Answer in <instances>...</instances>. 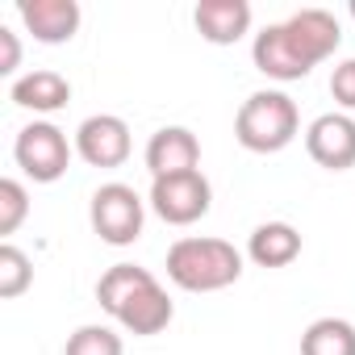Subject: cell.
Returning a JSON list of instances; mask_svg holds the SVG:
<instances>
[{
	"label": "cell",
	"instance_id": "cell-5",
	"mask_svg": "<svg viewBox=\"0 0 355 355\" xmlns=\"http://www.w3.org/2000/svg\"><path fill=\"white\" fill-rule=\"evenodd\" d=\"M146 209H150V205H146L130 184L109 180V184H101V189L92 193V201H88V222H92V230H96L101 243H109V247H134V243L142 239Z\"/></svg>",
	"mask_w": 355,
	"mask_h": 355
},
{
	"label": "cell",
	"instance_id": "cell-21",
	"mask_svg": "<svg viewBox=\"0 0 355 355\" xmlns=\"http://www.w3.org/2000/svg\"><path fill=\"white\" fill-rule=\"evenodd\" d=\"M347 13H351V21H355V0H351V9H347Z\"/></svg>",
	"mask_w": 355,
	"mask_h": 355
},
{
	"label": "cell",
	"instance_id": "cell-19",
	"mask_svg": "<svg viewBox=\"0 0 355 355\" xmlns=\"http://www.w3.org/2000/svg\"><path fill=\"white\" fill-rule=\"evenodd\" d=\"M330 96H334L338 113H355V59H343L330 71Z\"/></svg>",
	"mask_w": 355,
	"mask_h": 355
},
{
	"label": "cell",
	"instance_id": "cell-3",
	"mask_svg": "<svg viewBox=\"0 0 355 355\" xmlns=\"http://www.w3.org/2000/svg\"><path fill=\"white\" fill-rule=\"evenodd\" d=\"M167 280L184 293H222L243 276V251L226 239L189 234L167 247Z\"/></svg>",
	"mask_w": 355,
	"mask_h": 355
},
{
	"label": "cell",
	"instance_id": "cell-4",
	"mask_svg": "<svg viewBox=\"0 0 355 355\" xmlns=\"http://www.w3.org/2000/svg\"><path fill=\"white\" fill-rule=\"evenodd\" d=\"M301 134V113L297 101L280 88H259L243 101L234 117V138L251 155H276Z\"/></svg>",
	"mask_w": 355,
	"mask_h": 355
},
{
	"label": "cell",
	"instance_id": "cell-8",
	"mask_svg": "<svg viewBox=\"0 0 355 355\" xmlns=\"http://www.w3.org/2000/svg\"><path fill=\"white\" fill-rule=\"evenodd\" d=\"M130 150H134V138H130V125L117 113H92L76 130V155L88 167L113 171L130 159Z\"/></svg>",
	"mask_w": 355,
	"mask_h": 355
},
{
	"label": "cell",
	"instance_id": "cell-14",
	"mask_svg": "<svg viewBox=\"0 0 355 355\" xmlns=\"http://www.w3.org/2000/svg\"><path fill=\"white\" fill-rule=\"evenodd\" d=\"M301 255V234L288 222H259L247 239V259L255 268H288Z\"/></svg>",
	"mask_w": 355,
	"mask_h": 355
},
{
	"label": "cell",
	"instance_id": "cell-18",
	"mask_svg": "<svg viewBox=\"0 0 355 355\" xmlns=\"http://www.w3.org/2000/svg\"><path fill=\"white\" fill-rule=\"evenodd\" d=\"M26 218H30V193L21 180L5 175L0 180V234H17Z\"/></svg>",
	"mask_w": 355,
	"mask_h": 355
},
{
	"label": "cell",
	"instance_id": "cell-1",
	"mask_svg": "<svg viewBox=\"0 0 355 355\" xmlns=\"http://www.w3.org/2000/svg\"><path fill=\"white\" fill-rule=\"evenodd\" d=\"M343 42V26L330 9H297L288 21L263 26L251 42V63L276 84L305 80Z\"/></svg>",
	"mask_w": 355,
	"mask_h": 355
},
{
	"label": "cell",
	"instance_id": "cell-2",
	"mask_svg": "<svg viewBox=\"0 0 355 355\" xmlns=\"http://www.w3.org/2000/svg\"><path fill=\"white\" fill-rule=\"evenodd\" d=\"M96 301L134 338H150V334L167 330L171 318H175V305H171L167 288L155 280L150 268H138V263H113L96 280Z\"/></svg>",
	"mask_w": 355,
	"mask_h": 355
},
{
	"label": "cell",
	"instance_id": "cell-6",
	"mask_svg": "<svg viewBox=\"0 0 355 355\" xmlns=\"http://www.w3.org/2000/svg\"><path fill=\"white\" fill-rule=\"evenodd\" d=\"M71 155H76V138H67V130H59L55 121H30L17 130L13 159L34 184L63 180L71 167Z\"/></svg>",
	"mask_w": 355,
	"mask_h": 355
},
{
	"label": "cell",
	"instance_id": "cell-13",
	"mask_svg": "<svg viewBox=\"0 0 355 355\" xmlns=\"http://www.w3.org/2000/svg\"><path fill=\"white\" fill-rule=\"evenodd\" d=\"M13 105L17 109H30V113H59L67 109L71 101V80L63 71H51V67H38V71H26L13 80L9 88Z\"/></svg>",
	"mask_w": 355,
	"mask_h": 355
},
{
	"label": "cell",
	"instance_id": "cell-11",
	"mask_svg": "<svg viewBox=\"0 0 355 355\" xmlns=\"http://www.w3.org/2000/svg\"><path fill=\"white\" fill-rule=\"evenodd\" d=\"M17 17L34 34V42H46V46L71 42L84 21L76 0H17Z\"/></svg>",
	"mask_w": 355,
	"mask_h": 355
},
{
	"label": "cell",
	"instance_id": "cell-16",
	"mask_svg": "<svg viewBox=\"0 0 355 355\" xmlns=\"http://www.w3.org/2000/svg\"><path fill=\"white\" fill-rule=\"evenodd\" d=\"M30 284H34V263H30V255H26L21 247L5 243V247H0V297H5V301H17Z\"/></svg>",
	"mask_w": 355,
	"mask_h": 355
},
{
	"label": "cell",
	"instance_id": "cell-15",
	"mask_svg": "<svg viewBox=\"0 0 355 355\" xmlns=\"http://www.w3.org/2000/svg\"><path fill=\"white\" fill-rule=\"evenodd\" d=\"M301 355H355V326L347 318H318L301 334Z\"/></svg>",
	"mask_w": 355,
	"mask_h": 355
},
{
	"label": "cell",
	"instance_id": "cell-17",
	"mask_svg": "<svg viewBox=\"0 0 355 355\" xmlns=\"http://www.w3.org/2000/svg\"><path fill=\"white\" fill-rule=\"evenodd\" d=\"M63 355H125V343H121V334H117L113 326L88 322V326H80V330L67 338Z\"/></svg>",
	"mask_w": 355,
	"mask_h": 355
},
{
	"label": "cell",
	"instance_id": "cell-9",
	"mask_svg": "<svg viewBox=\"0 0 355 355\" xmlns=\"http://www.w3.org/2000/svg\"><path fill=\"white\" fill-rule=\"evenodd\" d=\"M305 150L326 171H351L355 167V117L351 113H322L305 130Z\"/></svg>",
	"mask_w": 355,
	"mask_h": 355
},
{
	"label": "cell",
	"instance_id": "cell-10",
	"mask_svg": "<svg viewBox=\"0 0 355 355\" xmlns=\"http://www.w3.org/2000/svg\"><path fill=\"white\" fill-rule=\"evenodd\" d=\"M142 163L150 180L159 175H180V171H201V138L189 125H163L146 138Z\"/></svg>",
	"mask_w": 355,
	"mask_h": 355
},
{
	"label": "cell",
	"instance_id": "cell-20",
	"mask_svg": "<svg viewBox=\"0 0 355 355\" xmlns=\"http://www.w3.org/2000/svg\"><path fill=\"white\" fill-rule=\"evenodd\" d=\"M21 67V42L9 26H0V76H17Z\"/></svg>",
	"mask_w": 355,
	"mask_h": 355
},
{
	"label": "cell",
	"instance_id": "cell-7",
	"mask_svg": "<svg viewBox=\"0 0 355 355\" xmlns=\"http://www.w3.org/2000/svg\"><path fill=\"white\" fill-rule=\"evenodd\" d=\"M146 205L167 226H193V222H201L214 209V184L205 180V171L159 175V180H150Z\"/></svg>",
	"mask_w": 355,
	"mask_h": 355
},
{
	"label": "cell",
	"instance_id": "cell-12",
	"mask_svg": "<svg viewBox=\"0 0 355 355\" xmlns=\"http://www.w3.org/2000/svg\"><path fill=\"white\" fill-rule=\"evenodd\" d=\"M193 26L214 46H234L251 34V5L247 0H201L193 9Z\"/></svg>",
	"mask_w": 355,
	"mask_h": 355
}]
</instances>
